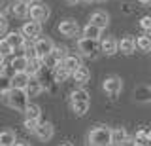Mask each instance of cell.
Wrapping results in <instances>:
<instances>
[{"label":"cell","instance_id":"1","mask_svg":"<svg viewBox=\"0 0 151 146\" xmlns=\"http://www.w3.org/2000/svg\"><path fill=\"white\" fill-rule=\"evenodd\" d=\"M2 102L15 110L25 112L28 106V93L25 89H12V91H2Z\"/></svg>","mask_w":151,"mask_h":146},{"label":"cell","instance_id":"2","mask_svg":"<svg viewBox=\"0 0 151 146\" xmlns=\"http://www.w3.org/2000/svg\"><path fill=\"white\" fill-rule=\"evenodd\" d=\"M111 131L106 125H98L94 129L89 131L87 135V142L89 146H111Z\"/></svg>","mask_w":151,"mask_h":146},{"label":"cell","instance_id":"3","mask_svg":"<svg viewBox=\"0 0 151 146\" xmlns=\"http://www.w3.org/2000/svg\"><path fill=\"white\" fill-rule=\"evenodd\" d=\"M78 49L83 57H91L94 59L98 53L102 51V46H100V40H91V38H79L78 40Z\"/></svg>","mask_w":151,"mask_h":146},{"label":"cell","instance_id":"4","mask_svg":"<svg viewBox=\"0 0 151 146\" xmlns=\"http://www.w3.org/2000/svg\"><path fill=\"white\" fill-rule=\"evenodd\" d=\"M102 87L111 99H115L121 93V89H123V82H121L119 76H106L104 82H102Z\"/></svg>","mask_w":151,"mask_h":146},{"label":"cell","instance_id":"5","mask_svg":"<svg viewBox=\"0 0 151 146\" xmlns=\"http://www.w3.org/2000/svg\"><path fill=\"white\" fill-rule=\"evenodd\" d=\"M34 51H36V55L40 59H47V57H51V53H53V48H55V44L51 42L49 38H38L34 44Z\"/></svg>","mask_w":151,"mask_h":146},{"label":"cell","instance_id":"6","mask_svg":"<svg viewBox=\"0 0 151 146\" xmlns=\"http://www.w3.org/2000/svg\"><path fill=\"white\" fill-rule=\"evenodd\" d=\"M21 32L25 34V38L27 40H38V38H42V23L40 21H27L25 25L21 27Z\"/></svg>","mask_w":151,"mask_h":146},{"label":"cell","instance_id":"7","mask_svg":"<svg viewBox=\"0 0 151 146\" xmlns=\"http://www.w3.org/2000/svg\"><path fill=\"white\" fill-rule=\"evenodd\" d=\"M59 32H60L63 36H66V38H72V36H76V34L79 32L78 21H74V19H64V21H60Z\"/></svg>","mask_w":151,"mask_h":146},{"label":"cell","instance_id":"8","mask_svg":"<svg viewBox=\"0 0 151 146\" xmlns=\"http://www.w3.org/2000/svg\"><path fill=\"white\" fill-rule=\"evenodd\" d=\"M4 38L9 42V46L13 48V51H15V49H21V48H27V38H25V34H23V32L13 31V32H8Z\"/></svg>","mask_w":151,"mask_h":146},{"label":"cell","instance_id":"9","mask_svg":"<svg viewBox=\"0 0 151 146\" xmlns=\"http://www.w3.org/2000/svg\"><path fill=\"white\" fill-rule=\"evenodd\" d=\"M28 17H30L32 21H45L47 17H49V8L44 6V4H34V6H30Z\"/></svg>","mask_w":151,"mask_h":146},{"label":"cell","instance_id":"10","mask_svg":"<svg viewBox=\"0 0 151 146\" xmlns=\"http://www.w3.org/2000/svg\"><path fill=\"white\" fill-rule=\"evenodd\" d=\"M30 78L32 76L28 72H13V76H12V86H13V89H27Z\"/></svg>","mask_w":151,"mask_h":146},{"label":"cell","instance_id":"11","mask_svg":"<svg viewBox=\"0 0 151 146\" xmlns=\"http://www.w3.org/2000/svg\"><path fill=\"white\" fill-rule=\"evenodd\" d=\"M100 46H102V53L104 55H108V57H111V55H115L117 51H119V42H117L115 38H104L100 42Z\"/></svg>","mask_w":151,"mask_h":146},{"label":"cell","instance_id":"12","mask_svg":"<svg viewBox=\"0 0 151 146\" xmlns=\"http://www.w3.org/2000/svg\"><path fill=\"white\" fill-rule=\"evenodd\" d=\"M34 135L40 140H49L51 137H53V125H51L49 121H40V125L36 127Z\"/></svg>","mask_w":151,"mask_h":146},{"label":"cell","instance_id":"13","mask_svg":"<svg viewBox=\"0 0 151 146\" xmlns=\"http://www.w3.org/2000/svg\"><path fill=\"white\" fill-rule=\"evenodd\" d=\"M129 140V133L125 127H115L111 131V146H121Z\"/></svg>","mask_w":151,"mask_h":146},{"label":"cell","instance_id":"14","mask_svg":"<svg viewBox=\"0 0 151 146\" xmlns=\"http://www.w3.org/2000/svg\"><path fill=\"white\" fill-rule=\"evenodd\" d=\"M136 46H138V42L132 38V36H125V38L119 42V51L125 53V55H130V53H134Z\"/></svg>","mask_w":151,"mask_h":146},{"label":"cell","instance_id":"15","mask_svg":"<svg viewBox=\"0 0 151 146\" xmlns=\"http://www.w3.org/2000/svg\"><path fill=\"white\" fill-rule=\"evenodd\" d=\"M89 23H93V25L100 27V29L104 31V29L108 27V23H110V17H108L106 12H94L93 15H91V19H89Z\"/></svg>","mask_w":151,"mask_h":146},{"label":"cell","instance_id":"16","mask_svg":"<svg viewBox=\"0 0 151 146\" xmlns=\"http://www.w3.org/2000/svg\"><path fill=\"white\" fill-rule=\"evenodd\" d=\"M102 36V29L96 25H93V23H87V25L83 27V38H91V40H100Z\"/></svg>","mask_w":151,"mask_h":146},{"label":"cell","instance_id":"17","mask_svg":"<svg viewBox=\"0 0 151 146\" xmlns=\"http://www.w3.org/2000/svg\"><path fill=\"white\" fill-rule=\"evenodd\" d=\"M25 91L28 93V97H38V95H40L42 91H44V84H42V82H40L38 78H34V76H32Z\"/></svg>","mask_w":151,"mask_h":146},{"label":"cell","instance_id":"18","mask_svg":"<svg viewBox=\"0 0 151 146\" xmlns=\"http://www.w3.org/2000/svg\"><path fill=\"white\" fill-rule=\"evenodd\" d=\"M9 67L13 68V72H27L28 70V59L25 55H21V57H13L12 63H9Z\"/></svg>","mask_w":151,"mask_h":146},{"label":"cell","instance_id":"19","mask_svg":"<svg viewBox=\"0 0 151 146\" xmlns=\"http://www.w3.org/2000/svg\"><path fill=\"white\" fill-rule=\"evenodd\" d=\"M63 67L68 70V72H72V74H74L76 70L81 67V59H79L78 55H68V57L63 61Z\"/></svg>","mask_w":151,"mask_h":146},{"label":"cell","instance_id":"20","mask_svg":"<svg viewBox=\"0 0 151 146\" xmlns=\"http://www.w3.org/2000/svg\"><path fill=\"white\" fill-rule=\"evenodd\" d=\"M72 78H74L78 84H85V82H89V78H91V70L81 65V67H79V68L72 74Z\"/></svg>","mask_w":151,"mask_h":146},{"label":"cell","instance_id":"21","mask_svg":"<svg viewBox=\"0 0 151 146\" xmlns=\"http://www.w3.org/2000/svg\"><path fill=\"white\" fill-rule=\"evenodd\" d=\"M17 144V139H15V133L13 131H2L0 133V146H15Z\"/></svg>","mask_w":151,"mask_h":146},{"label":"cell","instance_id":"22","mask_svg":"<svg viewBox=\"0 0 151 146\" xmlns=\"http://www.w3.org/2000/svg\"><path fill=\"white\" fill-rule=\"evenodd\" d=\"M12 12H13V15H17V17H28V12H30V6H27V4H23V2H13L12 4Z\"/></svg>","mask_w":151,"mask_h":146},{"label":"cell","instance_id":"23","mask_svg":"<svg viewBox=\"0 0 151 146\" xmlns=\"http://www.w3.org/2000/svg\"><path fill=\"white\" fill-rule=\"evenodd\" d=\"M70 101H72V102H89V91L83 89V87L74 89L72 95H70Z\"/></svg>","mask_w":151,"mask_h":146},{"label":"cell","instance_id":"24","mask_svg":"<svg viewBox=\"0 0 151 146\" xmlns=\"http://www.w3.org/2000/svg\"><path fill=\"white\" fill-rule=\"evenodd\" d=\"M44 65H45V61H44V59L34 57V59L28 61V70H27V72L30 74V76H36V74L42 70V67H44Z\"/></svg>","mask_w":151,"mask_h":146},{"label":"cell","instance_id":"25","mask_svg":"<svg viewBox=\"0 0 151 146\" xmlns=\"http://www.w3.org/2000/svg\"><path fill=\"white\" fill-rule=\"evenodd\" d=\"M40 116H42V108L38 106V105H34V102H28V106H27V110H25V118L40 121Z\"/></svg>","mask_w":151,"mask_h":146},{"label":"cell","instance_id":"26","mask_svg":"<svg viewBox=\"0 0 151 146\" xmlns=\"http://www.w3.org/2000/svg\"><path fill=\"white\" fill-rule=\"evenodd\" d=\"M89 106L91 102H72V110L76 116H85L89 112Z\"/></svg>","mask_w":151,"mask_h":146},{"label":"cell","instance_id":"27","mask_svg":"<svg viewBox=\"0 0 151 146\" xmlns=\"http://www.w3.org/2000/svg\"><path fill=\"white\" fill-rule=\"evenodd\" d=\"M51 57H53L57 63H63V61L68 57V53H66V48H63V46H55V48H53V53H51Z\"/></svg>","mask_w":151,"mask_h":146},{"label":"cell","instance_id":"28","mask_svg":"<svg viewBox=\"0 0 151 146\" xmlns=\"http://www.w3.org/2000/svg\"><path fill=\"white\" fill-rule=\"evenodd\" d=\"M68 76H72V72H68V70L63 67V63H60L59 67L55 68V82H64Z\"/></svg>","mask_w":151,"mask_h":146},{"label":"cell","instance_id":"29","mask_svg":"<svg viewBox=\"0 0 151 146\" xmlns=\"http://www.w3.org/2000/svg\"><path fill=\"white\" fill-rule=\"evenodd\" d=\"M136 42H138L140 51H151V36H140Z\"/></svg>","mask_w":151,"mask_h":146},{"label":"cell","instance_id":"30","mask_svg":"<svg viewBox=\"0 0 151 146\" xmlns=\"http://www.w3.org/2000/svg\"><path fill=\"white\" fill-rule=\"evenodd\" d=\"M12 51H13V48L9 46V42H8L6 38H2V40H0V55H2V57H6V55H9Z\"/></svg>","mask_w":151,"mask_h":146},{"label":"cell","instance_id":"31","mask_svg":"<svg viewBox=\"0 0 151 146\" xmlns=\"http://www.w3.org/2000/svg\"><path fill=\"white\" fill-rule=\"evenodd\" d=\"M149 131L151 129H140V131H136V142H149Z\"/></svg>","mask_w":151,"mask_h":146},{"label":"cell","instance_id":"32","mask_svg":"<svg viewBox=\"0 0 151 146\" xmlns=\"http://www.w3.org/2000/svg\"><path fill=\"white\" fill-rule=\"evenodd\" d=\"M23 125H25V129H27V131H32V133H34V131H36V127L40 125V121H38V120H28V118H25Z\"/></svg>","mask_w":151,"mask_h":146},{"label":"cell","instance_id":"33","mask_svg":"<svg viewBox=\"0 0 151 146\" xmlns=\"http://www.w3.org/2000/svg\"><path fill=\"white\" fill-rule=\"evenodd\" d=\"M140 27L144 31H147V32H151V15H144L140 19Z\"/></svg>","mask_w":151,"mask_h":146},{"label":"cell","instance_id":"34","mask_svg":"<svg viewBox=\"0 0 151 146\" xmlns=\"http://www.w3.org/2000/svg\"><path fill=\"white\" fill-rule=\"evenodd\" d=\"M17 2H23V4H27V6H32V2H34V0H17Z\"/></svg>","mask_w":151,"mask_h":146},{"label":"cell","instance_id":"35","mask_svg":"<svg viewBox=\"0 0 151 146\" xmlns=\"http://www.w3.org/2000/svg\"><path fill=\"white\" fill-rule=\"evenodd\" d=\"M140 4H145V6H147V4H151V0H138Z\"/></svg>","mask_w":151,"mask_h":146},{"label":"cell","instance_id":"36","mask_svg":"<svg viewBox=\"0 0 151 146\" xmlns=\"http://www.w3.org/2000/svg\"><path fill=\"white\" fill-rule=\"evenodd\" d=\"M134 146H147V142H134Z\"/></svg>","mask_w":151,"mask_h":146},{"label":"cell","instance_id":"37","mask_svg":"<svg viewBox=\"0 0 151 146\" xmlns=\"http://www.w3.org/2000/svg\"><path fill=\"white\" fill-rule=\"evenodd\" d=\"M15 146H30V144H27V142H17Z\"/></svg>","mask_w":151,"mask_h":146},{"label":"cell","instance_id":"38","mask_svg":"<svg viewBox=\"0 0 151 146\" xmlns=\"http://www.w3.org/2000/svg\"><path fill=\"white\" fill-rule=\"evenodd\" d=\"M68 4H76V2H79V0H66Z\"/></svg>","mask_w":151,"mask_h":146},{"label":"cell","instance_id":"39","mask_svg":"<svg viewBox=\"0 0 151 146\" xmlns=\"http://www.w3.org/2000/svg\"><path fill=\"white\" fill-rule=\"evenodd\" d=\"M59 146H72V144H70V142H60Z\"/></svg>","mask_w":151,"mask_h":146},{"label":"cell","instance_id":"40","mask_svg":"<svg viewBox=\"0 0 151 146\" xmlns=\"http://www.w3.org/2000/svg\"><path fill=\"white\" fill-rule=\"evenodd\" d=\"M81 2H91V0H81Z\"/></svg>","mask_w":151,"mask_h":146},{"label":"cell","instance_id":"41","mask_svg":"<svg viewBox=\"0 0 151 146\" xmlns=\"http://www.w3.org/2000/svg\"><path fill=\"white\" fill-rule=\"evenodd\" d=\"M98 2H104V0H98Z\"/></svg>","mask_w":151,"mask_h":146},{"label":"cell","instance_id":"42","mask_svg":"<svg viewBox=\"0 0 151 146\" xmlns=\"http://www.w3.org/2000/svg\"><path fill=\"white\" fill-rule=\"evenodd\" d=\"M121 146H127V144H121Z\"/></svg>","mask_w":151,"mask_h":146}]
</instances>
